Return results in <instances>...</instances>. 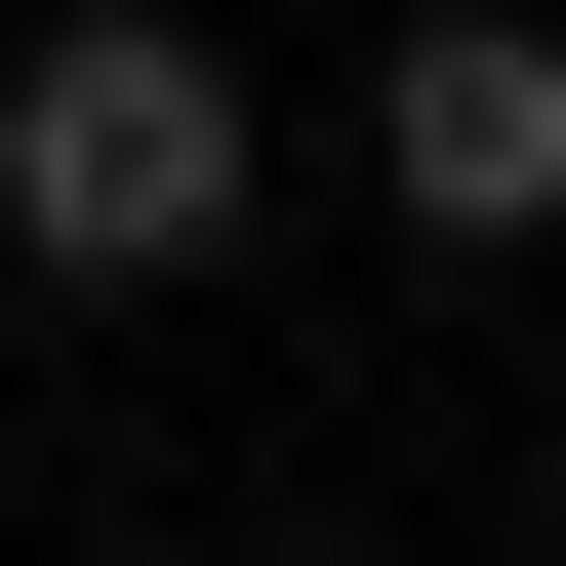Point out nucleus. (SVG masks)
<instances>
[{
	"mask_svg": "<svg viewBox=\"0 0 566 566\" xmlns=\"http://www.w3.org/2000/svg\"><path fill=\"white\" fill-rule=\"evenodd\" d=\"M365 202L405 243H566V0H405L365 41Z\"/></svg>",
	"mask_w": 566,
	"mask_h": 566,
	"instance_id": "f03ea898",
	"label": "nucleus"
},
{
	"mask_svg": "<svg viewBox=\"0 0 566 566\" xmlns=\"http://www.w3.org/2000/svg\"><path fill=\"white\" fill-rule=\"evenodd\" d=\"M243 202H283V122H243L202 0H41L0 41V243L41 283H243Z\"/></svg>",
	"mask_w": 566,
	"mask_h": 566,
	"instance_id": "f257e3e1",
	"label": "nucleus"
},
{
	"mask_svg": "<svg viewBox=\"0 0 566 566\" xmlns=\"http://www.w3.org/2000/svg\"><path fill=\"white\" fill-rule=\"evenodd\" d=\"M526 566H566V526H526Z\"/></svg>",
	"mask_w": 566,
	"mask_h": 566,
	"instance_id": "7ed1b4c3",
	"label": "nucleus"
}]
</instances>
